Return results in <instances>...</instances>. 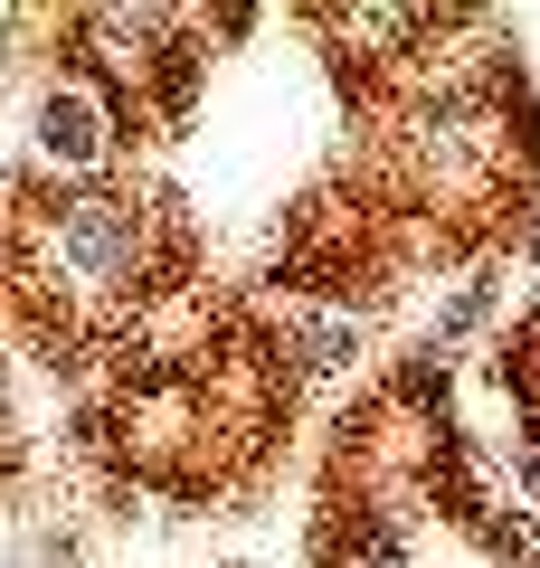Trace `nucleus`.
Segmentation results:
<instances>
[{"mask_svg": "<svg viewBox=\"0 0 540 568\" xmlns=\"http://www.w3.org/2000/svg\"><path fill=\"white\" fill-rule=\"evenodd\" d=\"M531 256H540V227H531Z\"/></svg>", "mask_w": 540, "mask_h": 568, "instance_id": "2", "label": "nucleus"}, {"mask_svg": "<svg viewBox=\"0 0 540 568\" xmlns=\"http://www.w3.org/2000/svg\"><path fill=\"white\" fill-rule=\"evenodd\" d=\"M39 142H48V152H67V162H86V152H96V114H86L77 95H48V114H39Z\"/></svg>", "mask_w": 540, "mask_h": 568, "instance_id": "1", "label": "nucleus"}]
</instances>
